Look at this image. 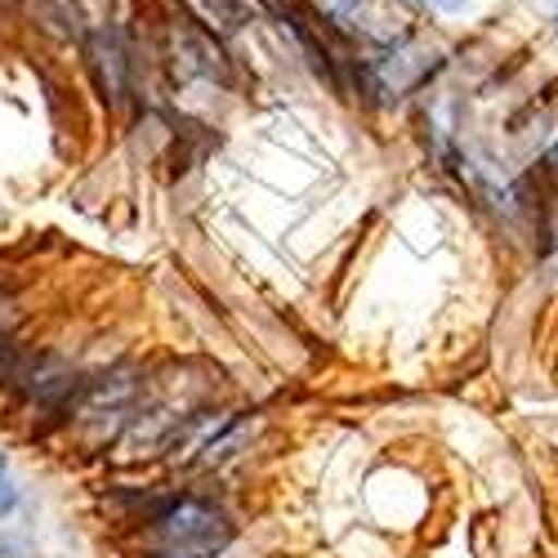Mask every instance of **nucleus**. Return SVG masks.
I'll return each mask as SVG.
<instances>
[{
	"instance_id": "obj_1",
	"label": "nucleus",
	"mask_w": 558,
	"mask_h": 558,
	"mask_svg": "<svg viewBox=\"0 0 558 558\" xmlns=\"http://www.w3.org/2000/svg\"><path fill=\"white\" fill-rule=\"evenodd\" d=\"M153 558H215L232 541V523L215 500L179 496L153 519Z\"/></svg>"
},
{
	"instance_id": "obj_2",
	"label": "nucleus",
	"mask_w": 558,
	"mask_h": 558,
	"mask_svg": "<svg viewBox=\"0 0 558 558\" xmlns=\"http://www.w3.org/2000/svg\"><path fill=\"white\" fill-rule=\"evenodd\" d=\"M138 398H144V376L134 366H117L99 380H85L76 393V429L95 447L121 438L138 411Z\"/></svg>"
},
{
	"instance_id": "obj_3",
	"label": "nucleus",
	"mask_w": 558,
	"mask_h": 558,
	"mask_svg": "<svg viewBox=\"0 0 558 558\" xmlns=\"http://www.w3.org/2000/svg\"><path fill=\"white\" fill-rule=\"evenodd\" d=\"M14 380H19L23 398H27V402H40V407H59V402H68V398L81 393L76 366H72L68 357H59V353H40V357H32L27 366L14 371Z\"/></svg>"
},
{
	"instance_id": "obj_4",
	"label": "nucleus",
	"mask_w": 558,
	"mask_h": 558,
	"mask_svg": "<svg viewBox=\"0 0 558 558\" xmlns=\"http://www.w3.org/2000/svg\"><path fill=\"white\" fill-rule=\"evenodd\" d=\"M89 68H95L104 99L112 108H125L130 104V54H125V40L117 27H99L89 36Z\"/></svg>"
},
{
	"instance_id": "obj_5",
	"label": "nucleus",
	"mask_w": 558,
	"mask_h": 558,
	"mask_svg": "<svg viewBox=\"0 0 558 558\" xmlns=\"http://www.w3.org/2000/svg\"><path fill=\"white\" fill-rule=\"evenodd\" d=\"M174 45H179V63L183 72H193V76H206V81H228V63L219 54V45L193 27H174Z\"/></svg>"
},
{
	"instance_id": "obj_6",
	"label": "nucleus",
	"mask_w": 558,
	"mask_h": 558,
	"mask_svg": "<svg viewBox=\"0 0 558 558\" xmlns=\"http://www.w3.org/2000/svg\"><path fill=\"white\" fill-rule=\"evenodd\" d=\"M434 54H411V50H398L385 59V95H402V89H411L415 81H425L434 72Z\"/></svg>"
},
{
	"instance_id": "obj_7",
	"label": "nucleus",
	"mask_w": 558,
	"mask_h": 558,
	"mask_svg": "<svg viewBox=\"0 0 558 558\" xmlns=\"http://www.w3.org/2000/svg\"><path fill=\"white\" fill-rule=\"evenodd\" d=\"M189 5L197 10V19L215 32H238L246 23V0H189Z\"/></svg>"
},
{
	"instance_id": "obj_8",
	"label": "nucleus",
	"mask_w": 558,
	"mask_h": 558,
	"mask_svg": "<svg viewBox=\"0 0 558 558\" xmlns=\"http://www.w3.org/2000/svg\"><path fill=\"white\" fill-rule=\"evenodd\" d=\"M14 505H19V487H14L10 470H5V460H0V519L14 514Z\"/></svg>"
},
{
	"instance_id": "obj_9",
	"label": "nucleus",
	"mask_w": 558,
	"mask_h": 558,
	"mask_svg": "<svg viewBox=\"0 0 558 558\" xmlns=\"http://www.w3.org/2000/svg\"><path fill=\"white\" fill-rule=\"evenodd\" d=\"M14 322H19L14 295H5V291H0V336H10V331H14Z\"/></svg>"
},
{
	"instance_id": "obj_10",
	"label": "nucleus",
	"mask_w": 558,
	"mask_h": 558,
	"mask_svg": "<svg viewBox=\"0 0 558 558\" xmlns=\"http://www.w3.org/2000/svg\"><path fill=\"white\" fill-rule=\"evenodd\" d=\"M0 376H14V349L5 336H0Z\"/></svg>"
},
{
	"instance_id": "obj_11",
	"label": "nucleus",
	"mask_w": 558,
	"mask_h": 558,
	"mask_svg": "<svg viewBox=\"0 0 558 558\" xmlns=\"http://www.w3.org/2000/svg\"><path fill=\"white\" fill-rule=\"evenodd\" d=\"M421 5H429V10H442V14H460V10H464V0H421Z\"/></svg>"
},
{
	"instance_id": "obj_12",
	"label": "nucleus",
	"mask_w": 558,
	"mask_h": 558,
	"mask_svg": "<svg viewBox=\"0 0 558 558\" xmlns=\"http://www.w3.org/2000/svg\"><path fill=\"white\" fill-rule=\"evenodd\" d=\"M545 166H549V174H554V179H558V148H554V157H549V161H545Z\"/></svg>"
}]
</instances>
